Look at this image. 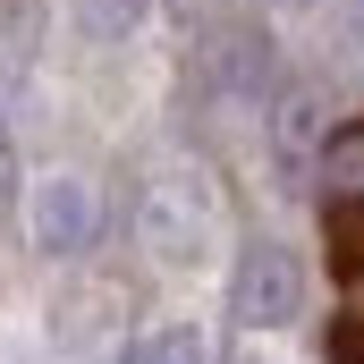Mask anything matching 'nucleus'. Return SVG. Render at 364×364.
<instances>
[{"label": "nucleus", "instance_id": "nucleus-9", "mask_svg": "<svg viewBox=\"0 0 364 364\" xmlns=\"http://www.w3.org/2000/svg\"><path fill=\"white\" fill-rule=\"evenodd\" d=\"M339 220V246H348V272H364V212H331Z\"/></svg>", "mask_w": 364, "mask_h": 364}, {"label": "nucleus", "instance_id": "nucleus-6", "mask_svg": "<svg viewBox=\"0 0 364 364\" xmlns=\"http://www.w3.org/2000/svg\"><path fill=\"white\" fill-rule=\"evenodd\" d=\"M322 203L331 212H364V127H339L322 144Z\"/></svg>", "mask_w": 364, "mask_h": 364}, {"label": "nucleus", "instance_id": "nucleus-10", "mask_svg": "<svg viewBox=\"0 0 364 364\" xmlns=\"http://www.w3.org/2000/svg\"><path fill=\"white\" fill-rule=\"evenodd\" d=\"M339 364H364V331H348V339H339Z\"/></svg>", "mask_w": 364, "mask_h": 364}, {"label": "nucleus", "instance_id": "nucleus-8", "mask_svg": "<svg viewBox=\"0 0 364 364\" xmlns=\"http://www.w3.org/2000/svg\"><path fill=\"white\" fill-rule=\"evenodd\" d=\"M136 9L144 0H77V26H85V43H119L136 26Z\"/></svg>", "mask_w": 364, "mask_h": 364}, {"label": "nucleus", "instance_id": "nucleus-1", "mask_svg": "<svg viewBox=\"0 0 364 364\" xmlns=\"http://www.w3.org/2000/svg\"><path fill=\"white\" fill-rule=\"evenodd\" d=\"M296 305H305V272H296V255L272 246V237H255V246L237 255V322L279 331V322H296Z\"/></svg>", "mask_w": 364, "mask_h": 364}, {"label": "nucleus", "instance_id": "nucleus-3", "mask_svg": "<svg viewBox=\"0 0 364 364\" xmlns=\"http://www.w3.org/2000/svg\"><path fill=\"white\" fill-rule=\"evenodd\" d=\"M322 93L314 85H288L272 102V161L288 170V178H305V170H322Z\"/></svg>", "mask_w": 364, "mask_h": 364}, {"label": "nucleus", "instance_id": "nucleus-4", "mask_svg": "<svg viewBox=\"0 0 364 364\" xmlns=\"http://www.w3.org/2000/svg\"><path fill=\"white\" fill-rule=\"evenodd\" d=\"M203 203H186L178 212V186H153V203H144V237H153V255L161 263H195L203 255Z\"/></svg>", "mask_w": 364, "mask_h": 364}, {"label": "nucleus", "instance_id": "nucleus-12", "mask_svg": "<svg viewBox=\"0 0 364 364\" xmlns=\"http://www.w3.org/2000/svg\"><path fill=\"white\" fill-rule=\"evenodd\" d=\"M0 178H9V136H0Z\"/></svg>", "mask_w": 364, "mask_h": 364}, {"label": "nucleus", "instance_id": "nucleus-7", "mask_svg": "<svg viewBox=\"0 0 364 364\" xmlns=\"http://www.w3.org/2000/svg\"><path fill=\"white\" fill-rule=\"evenodd\" d=\"M127 364H212V356H203V339H195L186 322H170V331H144V339L127 348Z\"/></svg>", "mask_w": 364, "mask_h": 364}, {"label": "nucleus", "instance_id": "nucleus-2", "mask_svg": "<svg viewBox=\"0 0 364 364\" xmlns=\"http://www.w3.org/2000/svg\"><path fill=\"white\" fill-rule=\"evenodd\" d=\"M93 220H102V203H93V186L77 170H51V178L34 186V203H26V229H34L43 255H77L93 237Z\"/></svg>", "mask_w": 364, "mask_h": 364}, {"label": "nucleus", "instance_id": "nucleus-5", "mask_svg": "<svg viewBox=\"0 0 364 364\" xmlns=\"http://www.w3.org/2000/svg\"><path fill=\"white\" fill-rule=\"evenodd\" d=\"M272 77V51H263V34H212V85L237 93V102H255Z\"/></svg>", "mask_w": 364, "mask_h": 364}, {"label": "nucleus", "instance_id": "nucleus-11", "mask_svg": "<svg viewBox=\"0 0 364 364\" xmlns=\"http://www.w3.org/2000/svg\"><path fill=\"white\" fill-rule=\"evenodd\" d=\"M348 26H356V43H364V0H356V9H348Z\"/></svg>", "mask_w": 364, "mask_h": 364}, {"label": "nucleus", "instance_id": "nucleus-13", "mask_svg": "<svg viewBox=\"0 0 364 364\" xmlns=\"http://www.w3.org/2000/svg\"><path fill=\"white\" fill-rule=\"evenodd\" d=\"M246 364H255V356H246Z\"/></svg>", "mask_w": 364, "mask_h": 364}]
</instances>
